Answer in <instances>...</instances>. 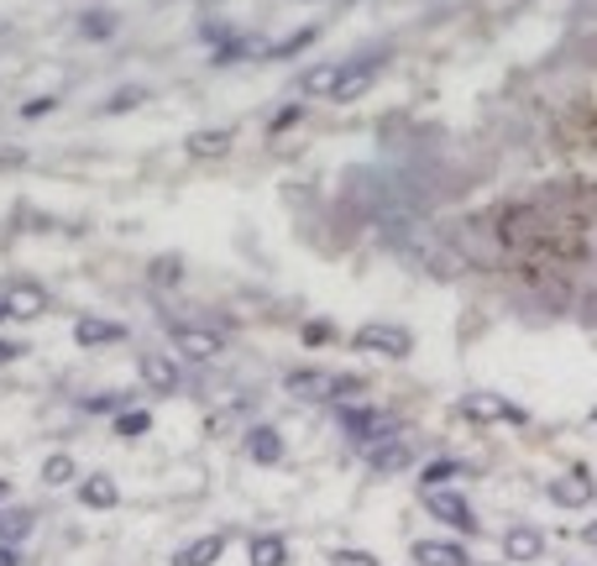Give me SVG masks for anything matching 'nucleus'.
Listing matches in <instances>:
<instances>
[{
    "label": "nucleus",
    "instance_id": "9d476101",
    "mask_svg": "<svg viewBox=\"0 0 597 566\" xmlns=\"http://www.w3.org/2000/svg\"><path fill=\"white\" fill-rule=\"evenodd\" d=\"M0 299H5V310H11V320H37V315H48V289L42 284H31V278H5L0 284Z\"/></svg>",
    "mask_w": 597,
    "mask_h": 566
},
{
    "label": "nucleus",
    "instance_id": "a211bd4d",
    "mask_svg": "<svg viewBox=\"0 0 597 566\" xmlns=\"http://www.w3.org/2000/svg\"><path fill=\"white\" fill-rule=\"evenodd\" d=\"M220 556H226V536H194L174 551V566H215Z\"/></svg>",
    "mask_w": 597,
    "mask_h": 566
},
{
    "label": "nucleus",
    "instance_id": "dca6fc26",
    "mask_svg": "<svg viewBox=\"0 0 597 566\" xmlns=\"http://www.w3.org/2000/svg\"><path fill=\"white\" fill-rule=\"evenodd\" d=\"M409 556H415L419 566H472V551H467L461 540H415Z\"/></svg>",
    "mask_w": 597,
    "mask_h": 566
},
{
    "label": "nucleus",
    "instance_id": "a878e982",
    "mask_svg": "<svg viewBox=\"0 0 597 566\" xmlns=\"http://www.w3.org/2000/svg\"><path fill=\"white\" fill-rule=\"evenodd\" d=\"M298 341H304L309 352H320V347H341V330H335V320L315 315V320H304V326H298Z\"/></svg>",
    "mask_w": 597,
    "mask_h": 566
},
{
    "label": "nucleus",
    "instance_id": "2f4dec72",
    "mask_svg": "<svg viewBox=\"0 0 597 566\" xmlns=\"http://www.w3.org/2000/svg\"><path fill=\"white\" fill-rule=\"evenodd\" d=\"M31 525H37V514H31V508H5V514H0V536L11 540V545L27 536Z\"/></svg>",
    "mask_w": 597,
    "mask_h": 566
},
{
    "label": "nucleus",
    "instance_id": "6ab92c4d",
    "mask_svg": "<svg viewBox=\"0 0 597 566\" xmlns=\"http://www.w3.org/2000/svg\"><path fill=\"white\" fill-rule=\"evenodd\" d=\"M246 566H289V540L263 530V536L246 540Z\"/></svg>",
    "mask_w": 597,
    "mask_h": 566
},
{
    "label": "nucleus",
    "instance_id": "cd10ccee",
    "mask_svg": "<svg viewBox=\"0 0 597 566\" xmlns=\"http://www.w3.org/2000/svg\"><path fill=\"white\" fill-rule=\"evenodd\" d=\"M42 482H48V488H68V482H79V462H74L68 451H53V456L42 462Z\"/></svg>",
    "mask_w": 597,
    "mask_h": 566
},
{
    "label": "nucleus",
    "instance_id": "4be33fe9",
    "mask_svg": "<svg viewBox=\"0 0 597 566\" xmlns=\"http://www.w3.org/2000/svg\"><path fill=\"white\" fill-rule=\"evenodd\" d=\"M148 284H157V289H179L183 284V257L179 252H157L148 263Z\"/></svg>",
    "mask_w": 597,
    "mask_h": 566
},
{
    "label": "nucleus",
    "instance_id": "e433bc0d",
    "mask_svg": "<svg viewBox=\"0 0 597 566\" xmlns=\"http://www.w3.org/2000/svg\"><path fill=\"white\" fill-rule=\"evenodd\" d=\"M582 540H587V545H597V519H587V530H582Z\"/></svg>",
    "mask_w": 597,
    "mask_h": 566
},
{
    "label": "nucleus",
    "instance_id": "aec40b11",
    "mask_svg": "<svg viewBox=\"0 0 597 566\" xmlns=\"http://www.w3.org/2000/svg\"><path fill=\"white\" fill-rule=\"evenodd\" d=\"M120 32V16L116 11H105V5H90V11H79V37L85 42H111Z\"/></svg>",
    "mask_w": 597,
    "mask_h": 566
},
{
    "label": "nucleus",
    "instance_id": "473e14b6",
    "mask_svg": "<svg viewBox=\"0 0 597 566\" xmlns=\"http://www.w3.org/2000/svg\"><path fill=\"white\" fill-rule=\"evenodd\" d=\"M330 566H383L372 551H352V545H341V551H330Z\"/></svg>",
    "mask_w": 597,
    "mask_h": 566
},
{
    "label": "nucleus",
    "instance_id": "c9c22d12",
    "mask_svg": "<svg viewBox=\"0 0 597 566\" xmlns=\"http://www.w3.org/2000/svg\"><path fill=\"white\" fill-rule=\"evenodd\" d=\"M0 566H22V551H16V545H11V540H5V545H0Z\"/></svg>",
    "mask_w": 597,
    "mask_h": 566
},
{
    "label": "nucleus",
    "instance_id": "0eeeda50",
    "mask_svg": "<svg viewBox=\"0 0 597 566\" xmlns=\"http://www.w3.org/2000/svg\"><path fill=\"white\" fill-rule=\"evenodd\" d=\"M168 341H174V352H179L183 362H215L226 352V336H220V330L189 326V320H174V326H168Z\"/></svg>",
    "mask_w": 597,
    "mask_h": 566
},
{
    "label": "nucleus",
    "instance_id": "423d86ee",
    "mask_svg": "<svg viewBox=\"0 0 597 566\" xmlns=\"http://www.w3.org/2000/svg\"><path fill=\"white\" fill-rule=\"evenodd\" d=\"M361 451V462L372 467V473H409L415 467V441L404 436V430H393V436H378V441H367V446H357Z\"/></svg>",
    "mask_w": 597,
    "mask_h": 566
},
{
    "label": "nucleus",
    "instance_id": "4468645a",
    "mask_svg": "<svg viewBox=\"0 0 597 566\" xmlns=\"http://www.w3.org/2000/svg\"><path fill=\"white\" fill-rule=\"evenodd\" d=\"M330 378H335L330 367H289V373H283V393H294L304 404H326Z\"/></svg>",
    "mask_w": 597,
    "mask_h": 566
},
{
    "label": "nucleus",
    "instance_id": "4c0bfd02",
    "mask_svg": "<svg viewBox=\"0 0 597 566\" xmlns=\"http://www.w3.org/2000/svg\"><path fill=\"white\" fill-rule=\"evenodd\" d=\"M5 320H11V310H5V299H0V326H5Z\"/></svg>",
    "mask_w": 597,
    "mask_h": 566
},
{
    "label": "nucleus",
    "instance_id": "ddd939ff",
    "mask_svg": "<svg viewBox=\"0 0 597 566\" xmlns=\"http://www.w3.org/2000/svg\"><path fill=\"white\" fill-rule=\"evenodd\" d=\"M283 451H289V441H283L278 425H246V436H241V456H246L252 467H278Z\"/></svg>",
    "mask_w": 597,
    "mask_h": 566
},
{
    "label": "nucleus",
    "instance_id": "20e7f679",
    "mask_svg": "<svg viewBox=\"0 0 597 566\" xmlns=\"http://www.w3.org/2000/svg\"><path fill=\"white\" fill-rule=\"evenodd\" d=\"M419 504H424V514L430 519H441L446 530H456V536H478V514H472V504H467V493L461 488H419Z\"/></svg>",
    "mask_w": 597,
    "mask_h": 566
},
{
    "label": "nucleus",
    "instance_id": "9b49d317",
    "mask_svg": "<svg viewBox=\"0 0 597 566\" xmlns=\"http://www.w3.org/2000/svg\"><path fill=\"white\" fill-rule=\"evenodd\" d=\"M545 499H550L556 508H587L597 499V482H593V473H587V467H571V473L550 477Z\"/></svg>",
    "mask_w": 597,
    "mask_h": 566
},
{
    "label": "nucleus",
    "instance_id": "7c9ffc66",
    "mask_svg": "<svg viewBox=\"0 0 597 566\" xmlns=\"http://www.w3.org/2000/svg\"><path fill=\"white\" fill-rule=\"evenodd\" d=\"M304 116H309V111H304V100H289V105H278V111H272V121H268V137L278 142L283 131H298V126H304Z\"/></svg>",
    "mask_w": 597,
    "mask_h": 566
},
{
    "label": "nucleus",
    "instance_id": "6e6552de",
    "mask_svg": "<svg viewBox=\"0 0 597 566\" xmlns=\"http://www.w3.org/2000/svg\"><path fill=\"white\" fill-rule=\"evenodd\" d=\"M137 383L148 388V393H157V399H174L183 388L179 357H168V352H142V357H137Z\"/></svg>",
    "mask_w": 597,
    "mask_h": 566
},
{
    "label": "nucleus",
    "instance_id": "f03ea898",
    "mask_svg": "<svg viewBox=\"0 0 597 566\" xmlns=\"http://www.w3.org/2000/svg\"><path fill=\"white\" fill-rule=\"evenodd\" d=\"M352 352H361V357L409 362L415 357V330L398 326V320H367V326L352 330Z\"/></svg>",
    "mask_w": 597,
    "mask_h": 566
},
{
    "label": "nucleus",
    "instance_id": "58836bf2",
    "mask_svg": "<svg viewBox=\"0 0 597 566\" xmlns=\"http://www.w3.org/2000/svg\"><path fill=\"white\" fill-rule=\"evenodd\" d=\"M5 493H11V482H5V477H0V499H5Z\"/></svg>",
    "mask_w": 597,
    "mask_h": 566
},
{
    "label": "nucleus",
    "instance_id": "c756f323",
    "mask_svg": "<svg viewBox=\"0 0 597 566\" xmlns=\"http://www.w3.org/2000/svg\"><path fill=\"white\" fill-rule=\"evenodd\" d=\"M315 42H320V27H298L294 37H278V42H268V59H294V53L315 48Z\"/></svg>",
    "mask_w": 597,
    "mask_h": 566
},
{
    "label": "nucleus",
    "instance_id": "f3484780",
    "mask_svg": "<svg viewBox=\"0 0 597 566\" xmlns=\"http://www.w3.org/2000/svg\"><path fill=\"white\" fill-rule=\"evenodd\" d=\"M545 556V530H535V525H513V530H504V562H519L530 566Z\"/></svg>",
    "mask_w": 597,
    "mask_h": 566
},
{
    "label": "nucleus",
    "instance_id": "ea45409f",
    "mask_svg": "<svg viewBox=\"0 0 597 566\" xmlns=\"http://www.w3.org/2000/svg\"><path fill=\"white\" fill-rule=\"evenodd\" d=\"M593 425H597V404H593Z\"/></svg>",
    "mask_w": 597,
    "mask_h": 566
},
{
    "label": "nucleus",
    "instance_id": "f8f14e48",
    "mask_svg": "<svg viewBox=\"0 0 597 566\" xmlns=\"http://www.w3.org/2000/svg\"><path fill=\"white\" fill-rule=\"evenodd\" d=\"M183 152L194 163H220V158L237 152V126H200V131L183 137Z\"/></svg>",
    "mask_w": 597,
    "mask_h": 566
},
{
    "label": "nucleus",
    "instance_id": "5701e85b",
    "mask_svg": "<svg viewBox=\"0 0 597 566\" xmlns=\"http://www.w3.org/2000/svg\"><path fill=\"white\" fill-rule=\"evenodd\" d=\"M335 79H341V63H315V68H304V74H298V95H326V100H330Z\"/></svg>",
    "mask_w": 597,
    "mask_h": 566
},
{
    "label": "nucleus",
    "instance_id": "7ed1b4c3",
    "mask_svg": "<svg viewBox=\"0 0 597 566\" xmlns=\"http://www.w3.org/2000/svg\"><path fill=\"white\" fill-rule=\"evenodd\" d=\"M330 410H335V425L346 430L352 446H367V441H378V436L404 430V419L393 415V410H378V404H367V399H357V404H330Z\"/></svg>",
    "mask_w": 597,
    "mask_h": 566
},
{
    "label": "nucleus",
    "instance_id": "72a5a7b5",
    "mask_svg": "<svg viewBox=\"0 0 597 566\" xmlns=\"http://www.w3.org/2000/svg\"><path fill=\"white\" fill-rule=\"evenodd\" d=\"M53 111H59V100L42 95V100H27V105H22V121H42V116H53Z\"/></svg>",
    "mask_w": 597,
    "mask_h": 566
},
{
    "label": "nucleus",
    "instance_id": "c85d7f7f",
    "mask_svg": "<svg viewBox=\"0 0 597 566\" xmlns=\"http://www.w3.org/2000/svg\"><path fill=\"white\" fill-rule=\"evenodd\" d=\"M126 404H137V399H131V393H120V388H105V393H85V404H79V410H85V415H120Z\"/></svg>",
    "mask_w": 597,
    "mask_h": 566
},
{
    "label": "nucleus",
    "instance_id": "2eb2a0df",
    "mask_svg": "<svg viewBox=\"0 0 597 566\" xmlns=\"http://www.w3.org/2000/svg\"><path fill=\"white\" fill-rule=\"evenodd\" d=\"M74 499L85 508H94V514H111V508L120 504V482L111 473H90V477L74 482Z\"/></svg>",
    "mask_w": 597,
    "mask_h": 566
},
{
    "label": "nucleus",
    "instance_id": "f257e3e1",
    "mask_svg": "<svg viewBox=\"0 0 597 566\" xmlns=\"http://www.w3.org/2000/svg\"><path fill=\"white\" fill-rule=\"evenodd\" d=\"M456 410H461V419H472V425H513V430H530V419H535L519 399H508L498 388H467L456 399Z\"/></svg>",
    "mask_w": 597,
    "mask_h": 566
},
{
    "label": "nucleus",
    "instance_id": "39448f33",
    "mask_svg": "<svg viewBox=\"0 0 597 566\" xmlns=\"http://www.w3.org/2000/svg\"><path fill=\"white\" fill-rule=\"evenodd\" d=\"M383 68H389V48H378V53H357L352 63H341V79H335L330 100H335V105H357L361 95L378 85Z\"/></svg>",
    "mask_w": 597,
    "mask_h": 566
},
{
    "label": "nucleus",
    "instance_id": "1a4fd4ad",
    "mask_svg": "<svg viewBox=\"0 0 597 566\" xmlns=\"http://www.w3.org/2000/svg\"><path fill=\"white\" fill-rule=\"evenodd\" d=\"M126 341H131L126 320H111V315H79L74 320V347H85V352H111V347H126Z\"/></svg>",
    "mask_w": 597,
    "mask_h": 566
},
{
    "label": "nucleus",
    "instance_id": "393cba45",
    "mask_svg": "<svg viewBox=\"0 0 597 566\" xmlns=\"http://www.w3.org/2000/svg\"><path fill=\"white\" fill-rule=\"evenodd\" d=\"M137 105H148V90L142 85H120L100 100V116H126V111H137Z\"/></svg>",
    "mask_w": 597,
    "mask_h": 566
},
{
    "label": "nucleus",
    "instance_id": "412c9836",
    "mask_svg": "<svg viewBox=\"0 0 597 566\" xmlns=\"http://www.w3.org/2000/svg\"><path fill=\"white\" fill-rule=\"evenodd\" d=\"M472 467L467 462H456V456H435V462H424V473H419V488H446L456 477H467Z\"/></svg>",
    "mask_w": 597,
    "mask_h": 566
},
{
    "label": "nucleus",
    "instance_id": "b1692460",
    "mask_svg": "<svg viewBox=\"0 0 597 566\" xmlns=\"http://www.w3.org/2000/svg\"><path fill=\"white\" fill-rule=\"evenodd\" d=\"M111 430H116L120 441H137V436H148V430H152V410H137V404H126L120 415H111Z\"/></svg>",
    "mask_w": 597,
    "mask_h": 566
},
{
    "label": "nucleus",
    "instance_id": "f704fd0d",
    "mask_svg": "<svg viewBox=\"0 0 597 566\" xmlns=\"http://www.w3.org/2000/svg\"><path fill=\"white\" fill-rule=\"evenodd\" d=\"M27 357V341H5L0 336V367H11V362H22Z\"/></svg>",
    "mask_w": 597,
    "mask_h": 566
},
{
    "label": "nucleus",
    "instance_id": "bb28decb",
    "mask_svg": "<svg viewBox=\"0 0 597 566\" xmlns=\"http://www.w3.org/2000/svg\"><path fill=\"white\" fill-rule=\"evenodd\" d=\"M367 378H361V373H335V378H330V399L326 404H357V399H367Z\"/></svg>",
    "mask_w": 597,
    "mask_h": 566
}]
</instances>
